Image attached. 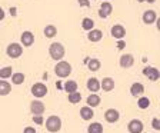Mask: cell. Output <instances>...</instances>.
Instances as JSON below:
<instances>
[{
    "mask_svg": "<svg viewBox=\"0 0 160 133\" xmlns=\"http://www.w3.org/2000/svg\"><path fill=\"white\" fill-rule=\"evenodd\" d=\"M143 93H144V86L142 83H139V82H136V83H133L130 86V95L132 96L137 97V96H142Z\"/></svg>",
    "mask_w": 160,
    "mask_h": 133,
    "instance_id": "ac0fdd59",
    "label": "cell"
},
{
    "mask_svg": "<svg viewBox=\"0 0 160 133\" xmlns=\"http://www.w3.org/2000/svg\"><path fill=\"white\" fill-rule=\"evenodd\" d=\"M147 2H149V3H154V2H156V0H147Z\"/></svg>",
    "mask_w": 160,
    "mask_h": 133,
    "instance_id": "74e56055",
    "label": "cell"
},
{
    "mask_svg": "<svg viewBox=\"0 0 160 133\" xmlns=\"http://www.w3.org/2000/svg\"><path fill=\"white\" fill-rule=\"evenodd\" d=\"M22 46L23 44H20V43H10L6 47V54L10 59H19L23 54V47Z\"/></svg>",
    "mask_w": 160,
    "mask_h": 133,
    "instance_id": "277c9868",
    "label": "cell"
},
{
    "mask_svg": "<svg viewBox=\"0 0 160 133\" xmlns=\"http://www.w3.org/2000/svg\"><path fill=\"white\" fill-rule=\"evenodd\" d=\"M43 116H33V122L36 125H43Z\"/></svg>",
    "mask_w": 160,
    "mask_h": 133,
    "instance_id": "1f68e13d",
    "label": "cell"
},
{
    "mask_svg": "<svg viewBox=\"0 0 160 133\" xmlns=\"http://www.w3.org/2000/svg\"><path fill=\"white\" fill-rule=\"evenodd\" d=\"M30 92H32V95H33L34 97L40 99V97H44V96H46L47 92H49V89H47V86L44 83H42V82H37V83H34L33 86H32Z\"/></svg>",
    "mask_w": 160,
    "mask_h": 133,
    "instance_id": "8992f818",
    "label": "cell"
},
{
    "mask_svg": "<svg viewBox=\"0 0 160 133\" xmlns=\"http://www.w3.org/2000/svg\"><path fill=\"white\" fill-rule=\"evenodd\" d=\"M152 127H153L154 130H159V132H160V119L154 117V119L152 120Z\"/></svg>",
    "mask_w": 160,
    "mask_h": 133,
    "instance_id": "4dcf8cb0",
    "label": "cell"
},
{
    "mask_svg": "<svg viewBox=\"0 0 160 133\" xmlns=\"http://www.w3.org/2000/svg\"><path fill=\"white\" fill-rule=\"evenodd\" d=\"M94 116V110L90 106H83L80 109V117L83 120H92Z\"/></svg>",
    "mask_w": 160,
    "mask_h": 133,
    "instance_id": "2e32d148",
    "label": "cell"
},
{
    "mask_svg": "<svg viewBox=\"0 0 160 133\" xmlns=\"http://www.w3.org/2000/svg\"><path fill=\"white\" fill-rule=\"evenodd\" d=\"M43 33L47 39H53V37H56V34H57V27L53 26V24H47V26H44Z\"/></svg>",
    "mask_w": 160,
    "mask_h": 133,
    "instance_id": "7402d4cb",
    "label": "cell"
},
{
    "mask_svg": "<svg viewBox=\"0 0 160 133\" xmlns=\"http://www.w3.org/2000/svg\"><path fill=\"white\" fill-rule=\"evenodd\" d=\"M104 2H109V0H104Z\"/></svg>",
    "mask_w": 160,
    "mask_h": 133,
    "instance_id": "f35d334b",
    "label": "cell"
},
{
    "mask_svg": "<svg viewBox=\"0 0 160 133\" xmlns=\"http://www.w3.org/2000/svg\"><path fill=\"white\" fill-rule=\"evenodd\" d=\"M26 80V76H24V73H22V72H17V73H14L13 76H12V83L13 84H22Z\"/></svg>",
    "mask_w": 160,
    "mask_h": 133,
    "instance_id": "83f0119b",
    "label": "cell"
},
{
    "mask_svg": "<svg viewBox=\"0 0 160 133\" xmlns=\"http://www.w3.org/2000/svg\"><path fill=\"white\" fill-rule=\"evenodd\" d=\"M46 129L49 130L50 133H57L62 129V119H60L59 116H56V115L49 116L46 120Z\"/></svg>",
    "mask_w": 160,
    "mask_h": 133,
    "instance_id": "3957f363",
    "label": "cell"
},
{
    "mask_svg": "<svg viewBox=\"0 0 160 133\" xmlns=\"http://www.w3.org/2000/svg\"><path fill=\"white\" fill-rule=\"evenodd\" d=\"M86 102H87V106H90V107H97V106L100 105V102H102V97H100L97 93H90L89 97L86 99Z\"/></svg>",
    "mask_w": 160,
    "mask_h": 133,
    "instance_id": "ffe728a7",
    "label": "cell"
},
{
    "mask_svg": "<svg viewBox=\"0 0 160 133\" xmlns=\"http://www.w3.org/2000/svg\"><path fill=\"white\" fill-rule=\"evenodd\" d=\"M113 12V4H110L109 2H103L102 6L99 7V16L102 19H107Z\"/></svg>",
    "mask_w": 160,
    "mask_h": 133,
    "instance_id": "7c38bea8",
    "label": "cell"
},
{
    "mask_svg": "<svg viewBox=\"0 0 160 133\" xmlns=\"http://www.w3.org/2000/svg\"><path fill=\"white\" fill-rule=\"evenodd\" d=\"M114 89V80L112 77H104L102 80V90L104 92H112Z\"/></svg>",
    "mask_w": 160,
    "mask_h": 133,
    "instance_id": "44dd1931",
    "label": "cell"
},
{
    "mask_svg": "<svg viewBox=\"0 0 160 133\" xmlns=\"http://www.w3.org/2000/svg\"><path fill=\"white\" fill-rule=\"evenodd\" d=\"M10 92H12L10 83L7 80H2V82H0V95H2V96H7Z\"/></svg>",
    "mask_w": 160,
    "mask_h": 133,
    "instance_id": "d4e9b609",
    "label": "cell"
},
{
    "mask_svg": "<svg viewBox=\"0 0 160 133\" xmlns=\"http://www.w3.org/2000/svg\"><path fill=\"white\" fill-rule=\"evenodd\" d=\"M87 39L92 42V43H96V42H100V40L103 39V32L99 29H93L92 32L87 33Z\"/></svg>",
    "mask_w": 160,
    "mask_h": 133,
    "instance_id": "e0dca14e",
    "label": "cell"
},
{
    "mask_svg": "<svg viewBox=\"0 0 160 133\" xmlns=\"http://www.w3.org/2000/svg\"><path fill=\"white\" fill-rule=\"evenodd\" d=\"M156 27H157V30L160 32V17H157V22H156Z\"/></svg>",
    "mask_w": 160,
    "mask_h": 133,
    "instance_id": "e575fe53",
    "label": "cell"
},
{
    "mask_svg": "<svg viewBox=\"0 0 160 133\" xmlns=\"http://www.w3.org/2000/svg\"><path fill=\"white\" fill-rule=\"evenodd\" d=\"M87 133H103V126H102V123H97V122L90 123L87 127Z\"/></svg>",
    "mask_w": 160,
    "mask_h": 133,
    "instance_id": "4316f807",
    "label": "cell"
},
{
    "mask_svg": "<svg viewBox=\"0 0 160 133\" xmlns=\"http://www.w3.org/2000/svg\"><path fill=\"white\" fill-rule=\"evenodd\" d=\"M82 27H83L86 32H92L94 27V22L93 19H90V17H84L83 20H82Z\"/></svg>",
    "mask_w": 160,
    "mask_h": 133,
    "instance_id": "484cf974",
    "label": "cell"
},
{
    "mask_svg": "<svg viewBox=\"0 0 160 133\" xmlns=\"http://www.w3.org/2000/svg\"><path fill=\"white\" fill-rule=\"evenodd\" d=\"M142 20H143L144 24H153L157 22V14L154 10H146L142 16Z\"/></svg>",
    "mask_w": 160,
    "mask_h": 133,
    "instance_id": "9a60e30c",
    "label": "cell"
},
{
    "mask_svg": "<svg viewBox=\"0 0 160 133\" xmlns=\"http://www.w3.org/2000/svg\"><path fill=\"white\" fill-rule=\"evenodd\" d=\"M49 54L54 62H62L64 54H66V49H64V46L62 43L53 42V43L49 46Z\"/></svg>",
    "mask_w": 160,
    "mask_h": 133,
    "instance_id": "6da1fadb",
    "label": "cell"
},
{
    "mask_svg": "<svg viewBox=\"0 0 160 133\" xmlns=\"http://www.w3.org/2000/svg\"><path fill=\"white\" fill-rule=\"evenodd\" d=\"M54 73H56L57 77L60 79H64L67 77L70 73H72V64L66 60H62V62H57L56 66H54Z\"/></svg>",
    "mask_w": 160,
    "mask_h": 133,
    "instance_id": "7a4b0ae2",
    "label": "cell"
},
{
    "mask_svg": "<svg viewBox=\"0 0 160 133\" xmlns=\"http://www.w3.org/2000/svg\"><path fill=\"white\" fill-rule=\"evenodd\" d=\"M137 3H143V2H147V0H136Z\"/></svg>",
    "mask_w": 160,
    "mask_h": 133,
    "instance_id": "8d00e7d4",
    "label": "cell"
},
{
    "mask_svg": "<svg viewBox=\"0 0 160 133\" xmlns=\"http://www.w3.org/2000/svg\"><path fill=\"white\" fill-rule=\"evenodd\" d=\"M143 74L149 80H152V82H156V80L160 79V70L157 69V67H152V66L144 67V69H143Z\"/></svg>",
    "mask_w": 160,
    "mask_h": 133,
    "instance_id": "52a82bcc",
    "label": "cell"
},
{
    "mask_svg": "<svg viewBox=\"0 0 160 133\" xmlns=\"http://www.w3.org/2000/svg\"><path fill=\"white\" fill-rule=\"evenodd\" d=\"M143 122L139 119H133L130 120L129 125H127V130H129V133H142L143 132Z\"/></svg>",
    "mask_w": 160,
    "mask_h": 133,
    "instance_id": "9c48e42d",
    "label": "cell"
},
{
    "mask_svg": "<svg viewBox=\"0 0 160 133\" xmlns=\"http://www.w3.org/2000/svg\"><path fill=\"white\" fill-rule=\"evenodd\" d=\"M137 106H139L140 109H149L150 99H149V97H146V96L139 97V100H137Z\"/></svg>",
    "mask_w": 160,
    "mask_h": 133,
    "instance_id": "f546056e",
    "label": "cell"
},
{
    "mask_svg": "<svg viewBox=\"0 0 160 133\" xmlns=\"http://www.w3.org/2000/svg\"><path fill=\"white\" fill-rule=\"evenodd\" d=\"M119 119H120L119 110H116V109H107L106 112H104V120H106L107 123H116Z\"/></svg>",
    "mask_w": 160,
    "mask_h": 133,
    "instance_id": "8fae6325",
    "label": "cell"
},
{
    "mask_svg": "<svg viewBox=\"0 0 160 133\" xmlns=\"http://www.w3.org/2000/svg\"><path fill=\"white\" fill-rule=\"evenodd\" d=\"M13 69H12V66H4L0 69V77H2V80H7V79H12V76H13Z\"/></svg>",
    "mask_w": 160,
    "mask_h": 133,
    "instance_id": "603a6c76",
    "label": "cell"
},
{
    "mask_svg": "<svg viewBox=\"0 0 160 133\" xmlns=\"http://www.w3.org/2000/svg\"><path fill=\"white\" fill-rule=\"evenodd\" d=\"M100 67H102V62H100L99 59H90L89 62H87V69H89L90 72H97Z\"/></svg>",
    "mask_w": 160,
    "mask_h": 133,
    "instance_id": "cb8c5ba5",
    "label": "cell"
},
{
    "mask_svg": "<svg viewBox=\"0 0 160 133\" xmlns=\"http://www.w3.org/2000/svg\"><path fill=\"white\" fill-rule=\"evenodd\" d=\"M119 64L122 69H130V67L134 64V56L133 54H129V53L122 54L119 59Z\"/></svg>",
    "mask_w": 160,
    "mask_h": 133,
    "instance_id": "ba28073f",
    "label": "cell"
},
{
    "mask_svg": "<svg viewBox=\"0 0 160 133\" xmlns=\"http://www.w3.org/2000/svg\"><path fill=\"white\" fill-rule=\"evenodd\" d=\"M67 100H69V103L76 105V103H79L80 100H82V95H80V92L70 93V95H67Z\"/></svg>",
    "mask_w": 160,
    "mask_h": 133,
    "instance_id": "f1b7e54d",
    "label": "cell"
},
{
    "mask_svg": "<svg viewBox=\"0 0 160 133\" xmlns=\"http://www.w3.org/2000/svg\"><path fill=\"white\" fill-rule=\"evenodd\" d=\"M110 34L114 37V39H123L126 36V29L122 24H113L112 29H110Z\"/></svg>",
    "mask_w": 160,
    "mask_h": 133,
    "instance_id": "4fadbf2b",
    "label": "cell"
},
{
    "mask_svg": "<svg viewBox=\"0 0 160 133\" xmlns=\"http://www.w3.org/2000/svg\"><path fill=\"white\" fill-rule=\"evenodd\" d=\"M79 6H82V7H89V6H90V0H79Z\"/></svg>",
    "mask_w": 160,
    "mask_h": 133,
    "instance_id": "d6a6232c",
    "label": "cell"
},
{
    "mask_svg": "<svg viewBox=\"0 0 160 133\" xmlns=\"http://www.w3.org/2000/svg\"><path fill=\"white\" fill-rule=\"evenodd\" d=\"M44 110H46V106H44V103L40 99L30 102V112H32L33 116H43Z\"/></svg>",
    "mask_w": 160,
    "mask_h": 133,
    "instance_id": "5b68a950",
    "label": "cell"
},
{
    "mask_svg": "<svg viewBox=\"0 0 160 133\" xmlns=\"http://www.w3.org/2000/svg\"><path fill=\"white\" fill-rule=\"evenodd\" d=\"M23 133H37V132H36V129H34V127H32V126H27V127H24Z\"/></svg>",
    "mask_w": 160,
    "mask_h": 133,
    "instance_id": "836d02e7",
    "label": "cell"
},
{
    "mask_svg": "<svg viewBox=\"0 0 160 133\" xmlns=\"http://www.w3.org/2000/svg\"><path fill=\"white\" fill-rule=\"evenodd\" d=\"M77 89H79V84H77V82H74V80H67L66 83L63 84V90L67 95L74 93V92H79Z\"/></svg>",
    "mask_w": 160,
    "mask_h": 133,
    "instance_id": "d6986e66",
    "label": "cell"
},
{
    "mask_svg": "<svg viewBox=\"0 0 160 133\" xmlns=\"http://www.w3.org/2000/svg\"><path fill=\"white\" fill-rule=\"evenodd\" d=\"M86 87L89 89V92H92V93H97V92L102 89V83H100L99 79H96V77H90V79L86 82Z\"/></svg>",
    "mask_w": 160,
    "mask_h": 133,
    "instance_id": "5bb4252c",
    "label": "cell"
},
{
    "mask_svg": "<svg viewBox=\"0 0 160 133\" xmlns=\"http://www.w3.org/2000/svg\"><path fill=\"white\" fill-rule=\"evenodd\" d=\"M0 19H2V20L4 19V10L3 9H2V17H0Z\"/></svg>",
    "mask_w": 160,
    "mask_h": 133,
    "instance_id": "d590c367",
    "label": "cell"
},
{
    "mask_svg": "<svg viewBox=\"0 0 160 133\" xmlns=\"http://www.w3.org/2000/svg\"><path fill=\"white\" fill-rule=\"evenodd\" d=\"M20 42H22V44H23L24 47L33 46V43H34V34L32 33L30 30H26V32H23V33H22V36H20Z\"/></svg>",
    "mask_w": 160,
    "mask_h": 133,
    "instance_id": "30bf717a",
    "label": "cell"
}]
</instances>
